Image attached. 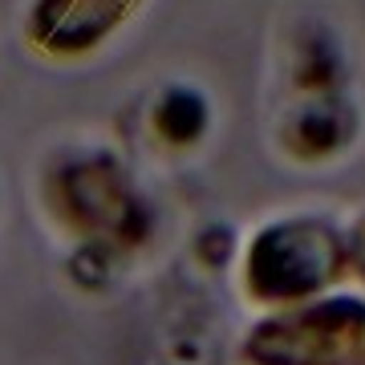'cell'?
Returning <instances> with one entry per match:
<instances>
[{"label":"cell","instance_id":"6da1fadb","mask_svg":"<svg viewBox=\"0 0 365 365\" xmlns=\"http://www.w3.org/2000/svg\"><path fill=\"white\" fill-rule=\"evenodd\" d=\"M45 203L53 220L69 227L81 244L110 256L143 248L155 232V211L134 187L126 163L110 150L69 155L45 179Z\"/></svg>","mask_w":365,"mask_h":365},{"label":"cell","instance_id":"7a4b0ae2","mask_svg":"<svg viewBox=\"0 0 365 365\" xmlns=\"http://www.w3.org/2000/svg\"><path fill=\"white\" fill-rule=\"evenodd\" d=\"M345 272V232L325 215H284L264 223L244 252V292L272 313L325 297Z\"/></svg>","mask_w":365,"mask_h":365},{"label":"cell","instance_id":"3957f363","mask_svg":"<svg viewBox=\"0 0 365 365\" xmlns=\"http://www.w3.org/2000/svg\"><path fill=\"white\" fill-rule=\"evenodd\" d=\"M244 365H365V297H325L260 317L240 345Z\"/></svg>","mask_w":365,"mask_h":365},{"label":"cell","instance_id":"277c9868","mask_svg":"<svg viewBox=\"0 0 365 365\" xmlns=\"http://www.w3.org/2000/svg\"><path fill=\"white\" fill-rule=\"evenodd\" d=\"M138 4L143 0H33L25 21L29 45L53 61H78L102 49Z\"/></svg>","mask_w":365,"mask_h":365},{"label":"cell","instance_id":"5b68a950","mask_svg":"<svg viewBox=\"0 0 365 365\" xmlns=\"http://www.w3.org/2000/svg\"><path fill=\"white\" fill-rule=\"evenodd\" d=\"M357 130V118H353V106L333 102V98H321V102L304 106L292 114V122L284 126V146L297 158H329L337 155L341 146L353 138Z\"/></svg>","mask_w":365,"mask_h":365},{"label":"cell","instance_id":"8992f818","mask_svg":"<svg viewBox=\"0 0 365 365\" xmlns=\"http://www.w3.org/2000/svg\"><path fill=\"white\" fill-rule=\"evenodd\" d=\"M211 110L207 98L191 86H167L163 98L155 102V114H150V130L163 138L167 146L182 150V146H195L203 134H207Z\"/></svg>","mask_w":365,"mask_h":365},{"label":"cell","instance_id":"52a82bcc","mask_svg":"<svg viewBox=\"0 0 365 365\" xmlns=\"http://www.w3.org/2000/svg\"><path fill=\"white\" fill-rule=\"evenodd\" d=\"M341 73H345V61L341 53L325 41H309L300 45L297 53V86L309 93H333L341 86Z\"/></svg>","mask_w":365,"mask_h":365},{"label":"cell","instance_id":"ba28073f","mask_svg":"<svg viewBox=\"0 0 365 365\" xmlns=\"http://www.w3.org/2000/svg\"><path fill=\"white\" fill-rule=\"evenodd\" d=\"M110 252L102 248H90V244H78V252L69 256V276L78 288H102L110 280Z\"/></svg>","mask_w":365,"mask_h":365},{"label":"cell","instance_id":"9c48e42d","mask_svg":"<svg viewBox=\"0 0 365 365\" xmlns=\"http://www.w3.org/2000/svg\"><path fill=\"white\" fill-rule=\"evenodd\" d=\"M232 252H235V232L227 223H207V227L195 235V256L207 264V268H223V264L232 260Z\"/></svg>","mask_w":365,"mask_h":365},{"label":"cell","instance_id":"30bf717a","mask_svg":"<svg viewBox=\"0 0 365 365\" xmlns=\"http://www.w3.org/2000/svg\"><path fill=\"white\" fill-rule=\"evenodd\" d=\"M345 252H349V272L365 284V211L349 223V232H345Z\"/></svg>","mask_w":365,"mask_h":365}]
</instances>
